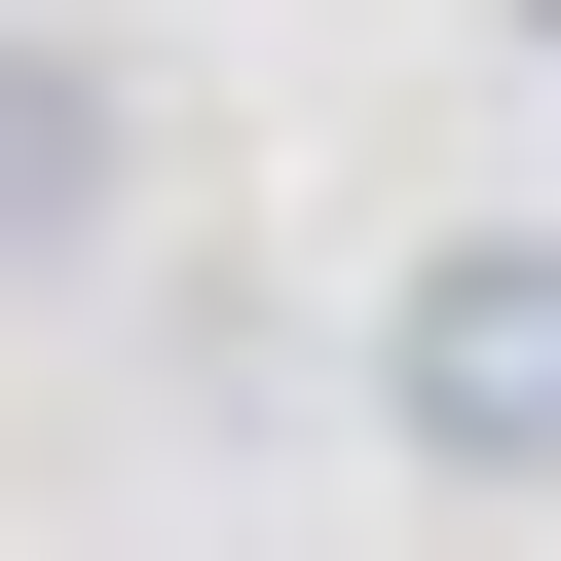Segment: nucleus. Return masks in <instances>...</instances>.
<instances>
[{
    "label": "nucleus",
    "mask_w": 561,
    "mask_h": 561,
    "mask_svg": "<svg viewBox=\"0 0 561 561\" xmlns=\"http://www.w3.org/2000/svg\"><path fill=\"white\" fill-rule=\"evenodd\" d=\"M375 449L412 486H561V225H412L375 262Z\"/></svg>",
    "instance_id": "obj_1"
},
{
    "label": "nucleus",
    "mask_w": 561,
    "mask_h": 561,
    "mask_svg": "<svg viewBox=\"0 0 561 561\" xmlns=\"http://www.w3.org/2000/svg\"><path fill=\"white\" fill-rule=\"evenodd\" d=\"M76 262H150V76L76 0H0V300H76Z\"/></svg>",
    "instance_id": "obj_2"
}]
</instances>
